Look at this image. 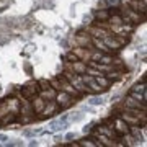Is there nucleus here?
<instances>
[{
  "label": "nucleus",
  "instance_id": "1",
  "mask_svg": "<svg viewBox=\"0 0 147 147\" xmlns=\"http://www.w3.org/2000/svg\"><path fill=\"white\" fill-rule=\"evenodd\" d=\"M54 100H56V103H57L59 110H69V108L74 106V103H75V98H74L72 95L65 93V92H62V90H57Z\"/></svg>",
  "mask_w": 147,
  "mask_h": 147
},
{
  "label": "nucleus",
  "instance_id": "2",
  "mask_svg": "<svg viewBox=\"0 0 147 147\" xmlns=\"http://www.w3.org/2000/svg\"><path fill=\"white\" fill-rule=\"evenodd\" d=\"M70 44L72 46H82V47H93L92 46V36L87 33V30L75 33V36L70 38Z\"/></svg>",
  "mask_w": 147,
  "mask_h": 147
},
{
  "label": "nucleus",
  "instance_id": "3",
  "mask_svg": "<svg viewBox=\"0 0 147 147\" xmlns=\"http://www.w3.org/2000/svg\"><path fill=\"white\" fill-rule=\"evenodd\" d=\"M38 93H39V84H38V80H30L21 88V98H25V100H30V98H33Z\"/></svg>",
  "mask_w": 147,
  "mask_h": 147
},
{
  "label": "nucleus",
  "instance_id": "4",
  "mask_svg": "<svg viewBox=\"0 0 147 147\" xmlns=\"http://www.w3.org/2000/svg\"><path fill=\"white\" fill-rule=\"evenodd\" d=\"M57 111H61L59 110V106H57V103H56V100H49L46 103V106H44V110L39 113V115L36 116V119H47V118H53L54 115H57Z\"/></svg>",
  "mask_w": 147,
  "mask_h": 147
},
{
  "label": "nucleus",
  "instance_id": "5",
  "mask_svg": "<svg viewBox=\"0 0 147 147\" xmlns=\"http://www.w3.org/2000/svg\"><path fill=\"white\" fill-rule=\"evenodd\" d=\"M123 110H147V105L142 101H137L136 98H132L127 93V96H124V100H123Z\"/></svg>",
  "mask_w": 147,
  "mask_h": 147
},
{
  "label": "nucleus",
  "instance_id": "6",
  "mask_svg": "<svg viewBox=\"0 0 147 147\" xmlns=\"http://www.w3.org/2000/svg\"><path fill=\"white\" fill-rule=\"evenodd\" d=\"M121 13H123V15H126V18L131 21V25H139V23H141V20L144 21V15L141 16V13H139V11L132 10L129 5L124 7V10H121Z\"/></svg>",
  "mask_w": 147,
  "mask_h": 147
},
{
  "label": "nucleus",
  "instance_id": "7",
  "mask_svg": "<svg viewBox=\"0 0 147 147\" xmlns=\"http://www.w3.org/2000/svg\"><path fill=\"white\" fill-rule=\"evenodd\" d=\"M46 103L47 101L42 98V96H39V95H34L33 98H30V105H31V110H33V113L34 115H39L42 110H44V106H46Z\"/></svg>",
  "mask_w": 147,
  "mask_h": 147
},
{
  "label": "nucleus",
  "instance_id": "8",
  "mask_svg": "<svg viewBox=\"0 0 147 147\" xmlns=\"http://www.w3.org/2000/svg\"><path fill=\"white\" fill-rule=\"evenodd\" d=\"M87 33H88L92 38H100V39H103L105 36H108V34H110V31H108L106 28L100 26V25H96V23H93L92 26L87 28Z\"/></svg>",
  "mask_w": 147,
  "mask_h": 147
},
{
  "label": "nucleus",
  "instance_id": "9",
  "mask_svg": "<svg viewBox=\"0 0 147 147\" xmlns=\"http://www.w3.org/2000/svg\"><path fill=\"white\" fill-rule=\"evenodd\" d=\"M92 49L93 47H82V46H74L72 53L77 56V59L84 61V62H88L90 61V54H92Z\"/></svg>",
  "mask_w": 147,
  "mask_h": 147
},
{
  "label": "nucleus",
  "instance_id": "10",
  "mask_svg": "<svg viewBox=\"0 0 147 147\" xmlns=\"http://www.w3.org/2000/svg\"><path fill=\"white\" fill-rule=\"evenodd\" d=\"M65 69L67 70H70V72L74 74H79V75H82V74H85V70H87V62H84V61H74V62H67L65 64Z\"/></svg>",
  "mask_w": 147,
  "mask_h": 147
},
{
  "label": "nucleus",
  "instance_id": "11",
  "mask_svg": "<svg viewBox=\"0 0 147 147\" xmlns=\"http://www.w3.org/2000/svg\"><path fill=\"white\" fill-rule=\"evenodd\" d=\"M119 118L123 121H126L129 126H141V118L136 116L134 113H131V111H127V110H123V113H121Z\"/></svg>",
  "mask_w": 147,
  "mask_h": 147
},
{
  "label": "nucleus",
  "instance_id": "12",
  "mask_svg": "<svg viewBox=\"0 0 147 147\" xmlns=\"http://www.w3.org/2000/svg\"><path fill=\"white\" fill-rule=\"evenodd\" d=\"M7 106H8V111L10 113H15V115H20V105H21V100L15 98V96H11L8 100H5Z\"/></svg>",
  "mask_w": 147,
  "mask_h": 147
},
{
  "label": "nucleus",
  "instance_id": "13",
  "mask_svg": "<svg viewBox=\"0 0 147 147\" xmlns=\"http://www.w3.org/2000/svg\"><path fill=\"white\" fill-rule=\"evenodd\" d=\"M146 3H147V0H131L127 5L131 7L132 10H136V11H139V13H142V15H146V10H147Z\"/></svg>",
  "mask_w": 147,
  "mask_h": 147
},
{
  "label": "nucleus",
  "instance_id": "14",
  "mask_svg": "<svg viewBox=\"0 0 147 147\" xmlns=\"http://www.w3.org/2000/svg\"><path fill=\"white\" fill-rule=\"evenodd\" d=\"M93 79H95V82L100 85L101 88H105L106 92H108V90H110V87L113 85V80H110L105 74H101V75H98V77H93Z\"/></svg>",
  "mask_w": 147,
  "mask_h": 147
},
{
  "label": "nucleus",
  "instance_id": "15",
  "mask_svg": "<svg viewBox=\"0 0 147 147\" xmlns=\"http://www.w3.org/2000/svg\"><path fill=\"white\" fill-rule=\"evenodd\" d=\"M56 93H57V90L54 88V87H49V88H44V90H39V96H42L46 101L49 100H54V96H56Z\"/></svg>",
  "mask_w": 147,
  "mask_h": 147
},
{
  "label": "nucleus",
  "instance_id": "16",
  "mask_svg": "<svg viewBox=\"0 0 147 147\" xmlns=\"http://www.w3.org/2000/svg\"><path fill=\"white\" fill-rule=\"evenodd\" d=\"M16 118H18V115H15V113H7L2 119H0V126H7V124H13V123H16Z\"/></svg>",
  "mask_w": 147,
  "mask_h": 147
},
{
  "label": "nucleus",
  "instance_id": "17",
  "mask_svg": "<svg viewBox=\"0 0 147 147\" xmlns=\"http://www.w3.org/2000/svg\"><path fill=\"white\" fill-rule=\"evenodd\" d=\"M110 15H111L110 8L108 10H96L95 11V21H106L110 18Z\"/></svg>",
  "mask_w": 147,
  "mask_h": 147
},
{
  "label": "nucleus",
  "instance_id": "18",
  "mask_svg": "<svg viewBox=\"0 0 147 147\" xmlns=\"http://www.w3.org/2000/svg\"><path fill=\"white\" fill-rule=\"evenodd\" d=\"M129 92H141V93H144L146 92V79L142 80V82H139V84L132 85V88Z\"/></svg>",
  "mask_w": 147,
  "mask_h": 147
},
{
  "label": "nucleus",
  "instance_id": "19",
  "mask_svg": "<svg viewBox=\"0 0 147 147\" xmlns=\"http://www.w3.org/2000/svg\"><path fill=\"white\" fill-rule=\"evenodd\" d=\"M77 144H79V146H84V147H95V146H98L93 139H80Z\"/></svg>",
  "mask_w": 147,
  "mask_h": 147
},
{
  "label": "nucleus",
  "instance_id": "20",
  "mask_svg": "<svg viewBox=\"0 0 147 147\" xmlns=\"http://www.w3.org/2000/svg\"><path fill=\"white\" fill-rule=\"evenodd\" d=\"M65 61H67V62H74V61H79V59H77V56H75L72 51H70V53L65 56Z\"/></svg>",
  "mask_w": 147,
  "mask_h": 147
},
{
  "label": "nucleus",
  "instance_id": "21",
  "mask_svg": "<svg viewBox=\"0 0 147 147\" xmlns=\"http://www.w3.org/2000/svg\"><path fill=\"white\" fill-rule=\"evenodd\" d=\"M90 103H92V105H100V103H103V100H101V98H92Z\"/></svg>",
  "mask_w": 147,
  "mask_h": 147
},
{
  "label": "nucleus",
  "instance_id": "22",
  "mask_svg": "<svg viewBox=\"0 0 147 147\" xmlns=\"http://www.w3.org/2000/svg\"><path fill=\"white\" fill-rule=\"evenodd\" d=\"M106 2L110 3V7H113V5H118V3H119L118 0H106Z\"/></svg>",
  "mask_w": 147,
  "mask_h": 147
}]
</instances>
